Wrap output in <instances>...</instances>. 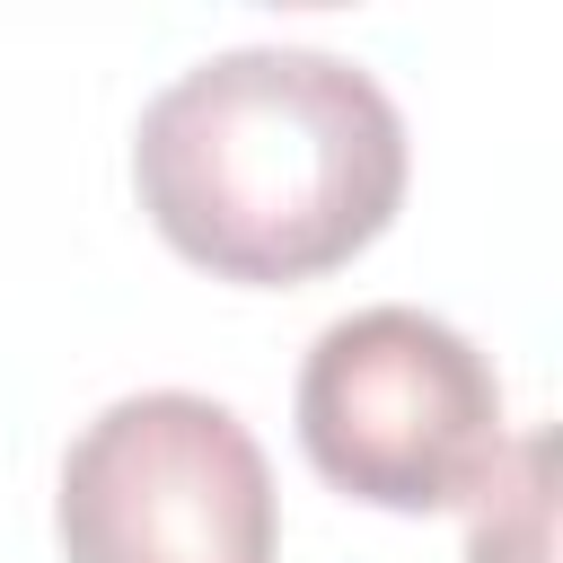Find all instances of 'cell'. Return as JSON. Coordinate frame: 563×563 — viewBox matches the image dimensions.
Wrapping results in <instances>:
<instances>
[{
  "mask_svg": "<svg viewBox=\"0 0 563 563\" xmlns=\"http://www.w3.org/2000/svg\"><path fill=\"white\" fill-rule=\"evenodd\" d=\"M132 185L150 229L211 282H317L405 202V114L361 62L246 44L141 106Z\"/></svg>",
  "mask_w": 563,
  "mask_h": 563,
  "instance_id": "1",
  "label": "cell"
},
{
  "mask_svg": "<svg viewBox=\"0 0 563 563\" xmlns=\"http://www.w3.org/2000/svg\"><path fill=\"white\" fill-rule=\"evenodd\" d=\"M299 449L369 510H457L510 449L501 378L422 308H352L299 361Z\"/></svg>",
  "mask_w": 563,
  "mask_h": 563,
  "instance_id": "2",
  "label": "cell"
},
{
  "mask_svg": "<svg viewBox=\"0 0 563 563\" xmlns=\"http://www.w3.org/2000/svg\"><path fill=\"white\" fill-rule=\"evenodd\" d=\"M282 510L255 431L185 387L106 405L62 457L70 563H273Z\"/></svg>",
  "mask_w": 563,
  "mask_h": 563,
  "instance_id": "3",
  "label": "cell"
},
{
  "mask_svg": "<svg viewBox=\"0 0 563 563\" xmlns=\"http://www.w3.org/2000/svg\"><path fill=\"white\" fill-rule=\"evenodd\" d=\"M466 563H554V431L501 449L493 484L475 493Z\"/></svg>",
  "mask_w": 563,
  "mask_h": 563,
  "instance_id": "4",
  "label": "cell"
}]
</instances>
